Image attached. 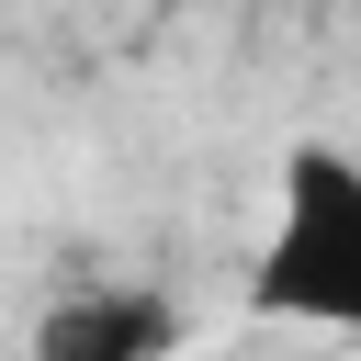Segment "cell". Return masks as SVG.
I'll return each instance as SVG.
<instances>
[{"mask_svg": "<svg viewBox=\"0 0 361 361\" xmlns=\"http://www.w3.org/2000/svg\"><path fill=\"white\" fill-rule=\"evenodd\" d=\"M169 350H180V305L147 282H90L34 316V361H169Z\"/></svg>", "mask_w": 361, "mask_h": 361, "instance_id": "2", "label": "cell"}, {"mask_svg": "<svg viewBox=\"0 0 361 361\" xmlns=\"http://www.w3.org/2000/svg\"><path fill=\"white\" fill-rule=\"evenodd\" d=\"M259 305L305 316V327H361V169L338 147H293L282 158V214H271Z\"/></svg>", "mask_w": 361, "mask_h": 361, "instance_id": "1", "label": "cell"}]
</instances>
